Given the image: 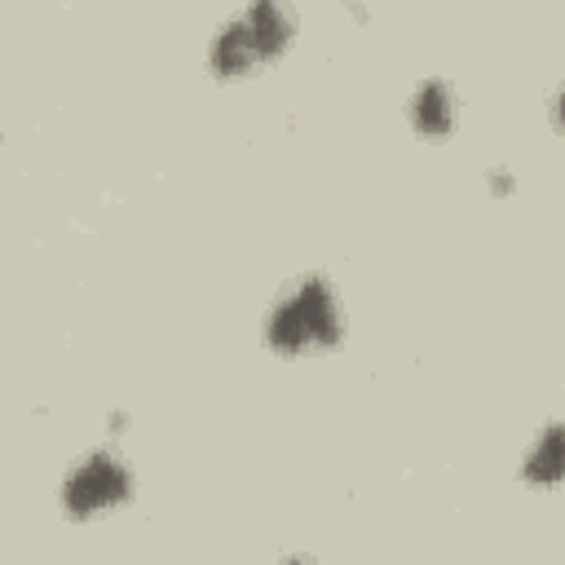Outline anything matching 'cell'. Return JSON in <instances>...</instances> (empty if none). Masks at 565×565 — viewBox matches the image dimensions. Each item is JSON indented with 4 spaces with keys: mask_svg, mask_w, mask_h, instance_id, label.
Listing matches in <instances>:
<instances>
[{
    "mask_svg": "<svg viewBox=\"0 0 565 565\" xmlns=\"http://www.w3.org/2000/svg\"><path fill=\"white\" fill-rule=\"evenodd\" d=\"M132 490H137L132 468L110 446H97L62 477V512L71 521H93L102 512L132 503Z\"/></svg>",
    "mask_w": 565,
    "mask_h": 565,
    "instance_id": "2",
    "label": "cell"
},
{
    "mask_svg": "<svg viewBox=\"0 0 565 565\" xmlns=\"http://www.w3.org/2000/svg\"><path fill=\"white\" fill-rule=\"evenodd\" d=\"M486 190H490V194H499V199H508V194L516 190L512 168H503V163H499V168H490V172H486Z\"/></svg>",
    "mask_w": 565,
    "mask_h": 565,
    "instance_id": "7",
    "label": "cell"
},
{
    "mask_svg": "<svg viewBox=\"0 0 565 565\" xmlns=\"http://www.w3.org/2000/svg\"><path fill=\"white\" fill-rule=\"evenodd\" d=\"M561 477H565L561 424H556V419H547V424H543V433H539V437L530 441V450H525V463H521V481L552 490V486H561Z\"/></svg>",
    "mask_w": 565,
    "mask_h": 565,
    "instance_id": "6",
    "label": "cell"
},
{
    "mask_svg": "<svg viewBox=\"0 0 565 565\" xmlns=\"http://www.w3.org/2000/svg\"><path fill=\"white\" fill-rule=\"evenodd\" d=\"M260 66H265V62H260V53H256V40H252L243 13H230V18L216 26L212 44H207V75H212V79H243V75H252V71H260Z\"/></svg>",
    "mask_w": 565,
    "mask_h": 565,
    "instance_id": "3",
    "label": "cell"
},
{
    "mask_svg": "<svg viewBox=\"0 0 565 565\" xmlns=\"http://www.w3.org/2000/svg\"><path fill=\"white\" fill-rule=\"evenodd\" d=\"M455 88L441 75H428L406 97V119L424 141H446L455 132Z\"/></svg>",
    "mask_w": 565,
    "mask_h": 565,
    "instance_id": "4",
    "label": "cell"
},
{
    "mask_svg": "<svg viewBox=\"0 0 565 565\" xmlns=\"http://www.w3.org/2000/svg\"><path fill=\"white\" fill-rule=\"evenodd\" d=\"M265 349L278 358H305V353H327L344 340V309L327 274H305L296 278L260 322Z\"/></svg>",
    "mask_w": 565,
    "mask_h": 565,
    "instance_id": "1",
    "label": "cell"
},
{
    "mask_svg": "<svg viewBox=\"0 0 565 565\" xmlns=\"http://www.w3.org/2000/svg\"><path fill=\"white\" fill-rule=\"evenodd\" d=\"M128 433V411H110V437H124Z\"/></svg>",
    "mask_w": 565,
    "mask_h": 565,
    "instance_id": "8",
    "label": "cell"
},
{
    "mask_svg": "<svg viewBox=\"0 0 565 565\" xmlns=\"http://www.w3.org/2000/svg\"><path fill=\"white\" fill-rule=\"evenodd\" d=\"M238 13L247 22L265 66L278 62L291 49V40H296V9H291V0H247Z\"/></svg>",
    "mask_w": 565,
    "mask_h": 565,
    "instance_id": "5",
    "label": "cell"
}]
</instances>
